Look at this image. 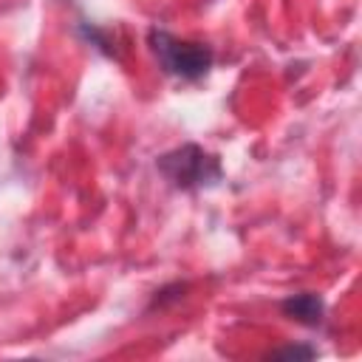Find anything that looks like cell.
Here are the masks:
<instances>
[{
  "mask_svg": "<svg viewBox=\"0 0 362 362\" xmlns=\"http://www.w3.org/2000/svg\"><path fill=\"white\" fill-rule=\"evenodd\" d=\"M314 354H317V351L308 348V345H288V348L274 351V356H294V359H297V356H305V359H308V356H314Z\"/></svg>",
  "mask_w": 362,
  "mask_h": 362,
  "instance_id": "obj_4",
  "label": "cell"
},
{
  "mask_svg": "<svg viewBox=\"0 0 362 362\" xmlns=\"http://www.w3.org/2000/svg\"><path fill=\"white\" fill-rule=\"evenodd\" d=\"M158 170L164 178L178 189H195L206 187L221 178V164L215 156H209L198 144H181L158 158Z\"/></svg>",
  "mask_w": 362,
  "mask_h": 362,
  "instance_id": "obj_2",
  "label": "cell"
},
{
  "mask_svg": "<svg viewBox=\"0 0 362 362\" xmlns=\"http://www.w3.org/2000/svg\"><path fill=\"white\" fill-rule=\"evenodd\" d=\"M280 311L300 322V325H308V328H317L322 325L325 320V300L314 291H300V294H288L283 303H280Z\"/></svg>",
  "mask_w": 362,
  "mask_h": 362,
  "instance_id": "obj_3",
  "label": "cell"
},
{
  "mask_svg": "<svg viewBox=\"0 0 362 362\" xmlns=\"http://www.w3.org/2000/svg\"><path fill=\"white\" fill-rule=\"evenodd\" d=\"M147 42H150V51H153L158 68L170 76L187 79V82H195V79L206 76V71L212 68V59H215L209 45L181 40V37H175L167 28H158V25H153L147 31Z\"/></svg>",
  "mask_w": 362,
  "mask_h": 362,
  "instance_id": "obj_1",
  "label": "cell"
}]
</instances>
